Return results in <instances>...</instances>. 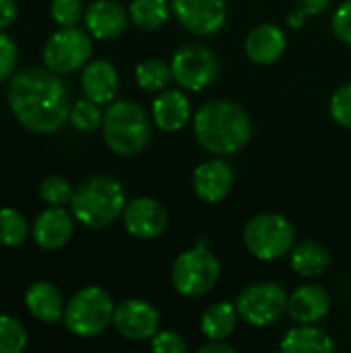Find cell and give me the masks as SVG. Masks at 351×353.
<instances>
[{
  "label": "cell",
  "instance_id": "obj_1",
  "mask_svg": "<svg viewBox=\"0 0 351 353\" xmlns=\"http://www.w3.org/2000/svg\"><path fill=\"white\" fill-rule=\"evenodd\" d=\"M8 105L21 126L39 134L60 130L68 122L72 108L60 74L39 66L25 68L10 79Z\"/></svg>",
  "mask_w": 351,
  "mask_h": 353
},
{
  "label": "cell",
  "instance_id": "obj_2",
  "mask_svg": "<svg viewBox=\"0 0 351 353\" xmlns=\"http://www.w3.org/2000/svg\"><path fill=\"white\" fill-rule=\"evenodd\" d=\"M192 132L207 153L228 157L248 145L252 139V120L232 99H209L192 116Z\"/></svg>",
  "mask_w": 351,
  "mask_h": 353
},
{
  "label": "cell",
  "instance_id": "obj_3",
  "mask_svg": "<svg viewBox=\"0 0 351 353\" xmlns=\"http://www.w3.org/2000/svg\"><path fill=\"white\" fill-rule=\"evenodd\" d=\"M126 207L122 184L112 176H91L74 188L70 211L74 219L89 230L112 225Z\"/></svg>",
  "mask_w": 351,
  "mask_h": 353
},
{
  "label": "cell",
  "instance_id": "obj_4",
  "mask_svg": "<svg viewBox=\"0 0 351 353\" xmlns=\"http://www.w3.org/2000/svg\"><path fill=\"white\" fill-rule=\"evenodd\" d=\"M101 132L110 151L122 157H132L151 141V118L137 101L114 99L103 112Z\"/></svg>",
  "mask_w": 351,
  "mask_h": 353
},
{
  "label": "cell",
  "instance_id": "obj_5",
  "mask_svg": "<svg viewBox=\"0 0 351 353\" xmlns=\"http://www.w3.org/2000/svg\"><path fill=\"white\" fill-rule=\"evenodd\" d=\"M219 275H221L219 259L211 252L209 240L201 238L192 248L176 256L172 265L170 281L180 296L203 298L217 285Z\"/></svg>",
  "mask_w": 351,
  "mask_h": 353
},
{
  "label": "cell",
  "instance_id": "obj_6",
  "mask_svg": "<svg viewBox=\"0 0 351 353\" xmlns=\"http://www.w3.org/2000/svg\"><path fill=\"white\" fill-rule=\"evenodd\" d=\"M242 242L254 259L273 263L290 256L296 246V228L279 213H261L244 225Z\"/></svg>",
  "mask_w": 351,
  "mask_h": 353
},
{
  "label": "cell",
  "instance_id": "obj_7",
  "mask_svg": "<svg viewBox=\"0 0 351 353\" xmlns=\"http://www.w3.org/2000/svg\"><path fill=\"white\" fill-rule=\"evenodd\" d=\"M116 304L99 285L79 290L66 304L62 323L77 337H97L114 323Z\"/></svg>",
  "mask_w": 351,
  "mask_h": 353
},
{
  "label": "cell",
  "instance_id": "obj_8",
  "mask_svg": "<svg viewBox=\"0 0 351 353\" xmlns=\"http://www.w3.org/2000/svg\"><path fill=\"white\" fill-rule=\"evenodd\" d=\"M170 68H172V79L180 89L199 93L209 85H213V81L217 79L219 58L209 46L190 41L174 52L170 60Z\"/></svg>",
  "mask_w": 351,
  "mask_h": 353
},
{
  "label": "cell",
  "instance_id": "obj_9",
  "mask_svg": "<svg viewBox=\"0 0 351 353\" xmlns=\"http://www.w3.org/2000/svg\"><path fill=\"white\" fill-rule=\"evenodd\" d=\"M93 54V41L91 33L87 29L72 27H60L54 31L48 41L43 43V66L54 70L56 74H70L81 70Z\"/></svg>",
  "mask_w": 351,
  "mask_h": 353
},
{
  "label": "cell",
  "instance_id": "obj_10",
  "mask_svg": "<svg viewBox=\"0 0 351 353\" xmlns=\"http://www.w3.org/2000/svg\"><path fill=\"white\" fill-rule=\"evenodd\" d=\"M288 294L275 281H259L244 288L236 298L240 321L250 327H271L288 312Z\"/></svg>",
  "mask_w": 351,
  "mask_h": 353
},
{
  "label": "cell",
  "instance_id": "obj_11",
  "mask_svg": "<svg viewBox=\"0 0 351 353\" xmlns=\"http://www.w3.org/2000/svg\"><path fill=\"white\" fill-rule=\"evenodd\" d=\"M172 14L192 35L209 37L228 23V0H170Z\"/></svg>",
  "mask_w": 351,
  "mask_h": 353
},
{
  "label": "cell",
  "instance_id": "obj_12",
  "mask_svg": "<svg viewBox=\"0 0 351 353\" xmlns=\"http://www.w3.org/2000/svg\"><path fill=\"white\" fill-rule=\"evenodd\" d=\"M159 321L161 316L153 304L139 298H128L116 304L112 325L118 335L128 341H151L159 331Z\"/></svg>",
  "mask_w": 351,
  "mask_h": 353
},
{
  "label": "cell",
  "instance_id": "obj_13",
  "mask_svg": "<svg viewBox=\"0 0 351 353\" xmlns=\"http://www.w3.org/2000/svg\"><path fill=\"white\" fill-rule=\"evenodd\" d=\"M126 232L137 240H157L166 234L170 217L166 207L151 196H139L126 203L122 211Z\"/></svg>",
  "mask_w": 351,
  "mask_h": 353
},
{
  "label": "cell",
  "instance_id": "obj_14",
  "mask_svg": "<svg viewBox=\"0 0 351 353\" xmlns=\"http://www.w3.org/2000/svg\"><path fill=\"white\" fill-rule=\"evenodd\" d=\"M234 186L232 165L223 157H213L194 168L192 174V190L205 203H221Z\"/></svg>",
  "mask_w": 351,
  "mask_h": 353
},
{
  "label": "cell",
  "instance_id": "obj_15",
  "mask_svg": "<svg viewBox=\"0 0 351 353\" xmlns=\"http://www.w3.org/2000/svg\"><path fill=\"white\" fill-rule=\"evenodd\" d=\"M72 232H74V215L72 211L68 213L64 207H48L35 217L31 225V236L35 244L43 250L62 248L72 238Z\"/></svg>",
  "mask_w": 351,
  "mask_h": 353
},
{
  "label": "cell",
  "instance_id": "obj_16",
  "mask_svg": "<svg viewBox=\"0 0 351 353\" xmlns=\"http://www.w3.org/2000/svg\"><path fill=\"white\" fill-rule=\"evenodd\" d=\"M85 29L95 39H116L120 37L128 23V8H124L118 0H95L85 10Z\"/></svg>",
  "mask_w": 351,
  "mask_h": 353
},
{
  "label": "cell",
  "instance_id": "obj_17",
  "mask_svg": "<svg viewBox=\"0 0 351 353\" xmlns=\"http://www.w3.org/2000/svg\"><path fill=\"white\" fill-rule=\"evenodd\" d=\"M190 99L184 89L166 87L163 91L155 93V99L151 103V120L159 130L180 132L190 122Z\"/></svg>",
  "mask_w": 351,
  "mask_h": 353
},
{
  "label": "cell",
  "instance_id": "obj_18",
  "mask_svg": "<svg viewBox=\"0 0 351 353\" xmlns=\"http://www.w3.org/2000/svg\"><path fill=\"white\" fill-rule=\"evenodd\" d=\"M331 310V296L323 285L306 283L288 298V314L296 325H319Z\"/></svg>",
  "mask_w": 351,
  "mask_h": 353
},
{
  "label": "cell",
  "instance_id": "obj_19",
  "mask_svg": "<svg viewBox=\"0 0 351 353\" xmlns=\"http://www.w3.org/2000/svg\"><path fill=\"white\" fill-rule=\"evenodd\" d=\"M288 48V37L281 27L273 23H261L250 29L244 41V52L250 62L259 66L275 64Z\"/></svg>",
  "mask_w": 351,
  "mask_h": 353
},
{
  "label": "cell",
  "instance_id": "obj_20",
  "mask_svg": "<svg viewBox=\"0 0 351 353\" xmlns=\"http://www.w3.org/2000/svg\"><path fill=\"white\" fill-rule=\"evenodd\" d=\"M120 87L118 70L108 60H89L81 68V89L85 97L99 105H108L116 99Z\"/></svg>",
  "mask_w": 351,
  "mask_h": 353
},
{
  "label": "cell",
  "instance_id": "obj_21",
  "mask_svg": "<svg viewBox=\"0 0 351 353\" xmlns=\"http://www.w3.org/2000/svg\"><path fill=\"white\" fill-rule=\"evenodd\" d=\"M25 308L29 314L43 323V325H56L64 316V300L60 290L50 283V281H35L27 292H25Z\"/></svg>",
  "mask_w": 351,
  "mask_h": 353
},
{
  "label": "cell",
  "instance_id": "obj_22",
  "mask_svg": "<svg viewBox=\"0 0 351 353\" xmlns=\"http://www.w3.org/2000/svg\"><path fill=\"white\" fill-rule=\"evenodd\" d=\"M331 265V252L325 244L317 240H302L290 252V267L296 275L306 279H317L327 273Z\"/></svg>",
  "mask_w": 351,
  "mask_h": 353
},
{
  "label": "cell",
  "instance_id": "obj_23",
  "mask_svg": "<svg viewBox=\"0 0 351 353\" xmlns=\"http://www.w3.org/2000/svg\"><path fill=\"white\" fill-rule=\"evenodd\" d=\"M279 350L288 353H329L335 350V343L319 325H296L283 335Z\"/></svg>",
  "mask_w": 351,
  "mask_h": 353
},
{
  "label": "cell",
  "instance_id": "obj_24",
  "mask_svg": "<svg viewBox=\"0 0 351 353\" xmlns=\"http://www.w3.org/2000/svg\"><path fill=\"white\" fill-rule=\"evenodd\" d=\"M238 321L240 316H238L236 304L221 300V302L211 304L201 314V333L209 341H225L234 335Z\"/></svg>",
  "mask_w": 351,
  "mask_h": 353
},
{
  "label": "cell",
  "instance_id": "obj_25",
  "mask_svg": "<svg viewBox=\"0 0 351 353\" xmlns=\"http://www.w3.org/2000/svg\"><path fill=\"white\" fill-rule=\"evenodd\" d=\"M172 14L170 0H132L128 6L130 23L143 31H155L168 23Z\"/></svg>",
  "mask_w": 351,
  "mask_h": 353
},
{
  "label": "cell",
  "instance_id": "obj_26",
  "mask_svg": "<svg viewBox=\"0 0 351 353\" xmlns=\"http://www.w3.org/2000/svg\"><path fill=\"white\" fill-rule=\"evenodd\" d=\"M134 81H137L139 89H143L147 93H159L174 79H172V68L168 62H163L159 58H149V60H143L137 64Z\"/></svg>",
  "mask_w": 351,
  "mask_h": 353
},
{
  "label": "cell",
  "instance_id": "obj_27",
  "mask_svg": "<svg viewBox=\"0 0 351 353\" xmlns=\"http://www.w3.org/2000/svg\"><path fill=\"white\" fill-rule=\"evenodd\" d=\"M29 236V225L27 219L10 207L0 209V244L14 248L21 246Z\"/></svg>",
  "mask_w": 351,
  "mask_h": 353
},
{
  "label": "cell",
  "instance_id": "obj_28",
  "mask_svg": "<svg viewBox=\"0 0 351 353\" xmlns=\"http://www.w3.org/2000/svg\"><path fill=\"white\" fill-rule=\"evenodd\" d=\"M68 122L77 130H81V132H93V130L101 128L103 112L99 110V103H95L89 97H85V99H79V101L72 103Z\"/></svg>",
  "mask_w": 351,
  "mask_h": 353
},
{
  "label": "cell",
  "instance_id": "obj_29",
  "mask_svg": "<svg viewBox=\"0 0 351 353\" xmlns=\"http://www.w3.org/2000/svg\"><path fill=\"white\" fill-rule=\"evenodd\" d=\"M27 345L23 323L10 314H0V353H19Z\"/></svg>",
  "mask_w": 351,
  "mask_h": 353
},
{
  "label": "cell",
  "instance_id": "obj_30",
  "mask_svg": "<svg viewBox=\"0 0 351 353\" xmlns=\"http://www.w3.org/2000/svg\"><path fill=\"white\" fill-rule=\"evenodd\" d=\"M74 194V186L60 176H50L39 184V199L50 207H64L70 205Z\"/></svg>",
  "mask_w": 351,
  "mask_h": 353
},
{
  "label": "cell",
  "instance_id": "obj_31",
  "mask_svg": "<svg viewBox=\"0 0 351 353\" xmlns=\"http://www.w3.org/2000/svg\"><path fill=\"white\" fill-rule=\"evenodd\" d=\"M50 14L58 27H72L85 17V10L81 0H52Z\"/></svg>",
  "mask_w": 351,
  "mask_h": 353
},
{
  "label": "cell",
  "instance_id": "obj_32",
  "mask_svg": "<svg viewBox=\"0 0 351 353\" xmlns=\"http://www.w3.org/2000/svg\"><path fill=\"white\" fill-rule=\"evenodd\" d=\"M329 112L333 116V120L351 130V83L341 85L333 95H331V101H329Z\"/></svg>",
  "mask_w": 351,
  "mask_h": 353
},
{
  "label": "cell",
  "instance_id": "obj_33",
  "mask_svg": "<svg viewBox=\"0 0 351 353\" xmlns=\"http://www.w3.org/2000/svg\"><path fill=\"white\" fill-rule=\"evenodd\" d=\"M151 350L155 353H186L188 343L176 331H157L151 339Z\"/></svg>",
  "mask_w": 351,
  "mask_h": 353
},
{
  "label": "cell",
  "instance_id": "obj_34",
  "mask_svg": "<svg viewBox=\"0 0 351 353\" xmlns=\"http://www.w3.org/2000/svg\"><path fill=\"white\" fill-rule=\"evenodd\" d=\"M331 0H298V8L290 12L288 17V27L290 29H300L304 25V19L310 14H323L329 8Z\"/></svg>",
  "mask_w": 351,
  "mask_h": 353
},
{
  "label": "cell",
  "instance_id": "obj_35",
  "mask_svg": "<svg viewBox=\"0 0 351 353\" xmlns=\"http://www.w3.org/2000/svg\"><path fill=\"white\" fill-rule=\"evenodd\" d=\"M331 29L339 41L351 46V0H343L335 8L333 19H331Z\"/></svg>",
  "mask_w": 351,
  "mask_h": 353
},
{
  "label": "cell",
  "instance_id": "obj_36",
  "mask_svg": "<svg viewBox=\"0 0 351 353\" xmlns=\"http://www.w3.org/2000/svg\"><path fill=\"white\" fill-rule=\"evenodd\" d=\"M17 60H19L17 43L4 31H0V83L10 77V72L17 66Z\"/></svg>",
  "mask_w": 351,
  "mask_h": 353
},
{
  "label": "cell",
  "instance_id": "obj_37",
  "mask_svg": "<svg viewBox=\"0 0 351 353\" xmlns=\"http://www.w3.org/2000/svg\"><path fill=\"white\" fill-rule=\"evenodd\" d=\"M19 8L14 0H0V31L10 27L17 21Z\"/></svg>",
  "mask_w": 351,
  "mask_h": 353
},
{
  "label": "cell",
  "instance_id": "obj_38",
  "mask_svg": "<svg viewBox=\"0 0 351 353\" xmlns=\"http://www.w3.org/2000/svg\"><path fill=\"white\" fill-rule=\"evenodd\" d=\"M236 347L225 341H209L203 347H199V353H234Z\"/></svg>",
  "mask_w": 351,
  "mask_h": 353
}]
</instances>
